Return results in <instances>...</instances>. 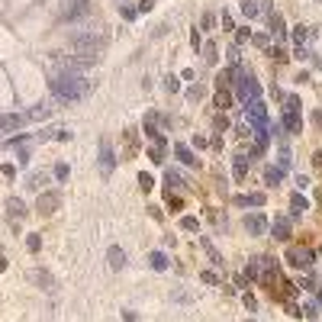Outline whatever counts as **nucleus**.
Masks as SVG:
<instances>
[{
	"label": "nucleus",
	"mask_w": 322,
	"mask_h": 322,
	"mask_svg": "<svg viewBox=\"0 0 322 322\" xmlns=\"http://www.w3.org/2000/svg\"><path fill=\"white\" fill-rule=\"evenodd\" d=\"M84 91H87V81L77 74V71H58V74L52 77V93L58 100H65V103L84 97Z\"/></svg>",
	"instance_id": "obj_1"
},
{
	"label": "nucleus",
	"mask_w": 322,
	"mask_h": 322,
	"mask_svg": "<svg viewBox=\"0 0 322 322\" xmlns=\"http://www.w3.org/2000/svg\"><path fill=\"white\" fill-rule=\"evenodd\" d=\"M245 113H248V119L254 123L258 136H268V110H264V103H261L258 97H254V100H248V103H245Z\"/></svg>",
	"instance_id": "obj_2"
},
{
	"label": "nucleus",
	"mask_w": 322,
	"mask_h": 322,
	"mask_svg": "<svg viewBox=\"0 0 322 322\" xmlns=\"http://www.w3.org/2000/svg\"><path fill=\"white\" fill-rule=\"evenodd\" d=\"M74 48L84 55H97L100 48H103V36H97V32H74Z\"/></svg>",
	"instance_id": "obj_3"
},
{
	"label": "nucleus",
	"mask_w": 322,
	"mask_h": 322,
	"mask_svg": "<svg viewBox=\"0 0 322 322\" xmlns=\"http://www.w3.org/2000/svg\"><path fill=\"white\" fill-rule=\"evenodd\" d=\"M235 93H238V100H242V103H248V100L258 97V84H254L245 71H235Z\"/></svg>",
	"instance_id": "obj_4"
},
{
	"label": "nucleus",
	"mask_w": 322,
	"mask_h": 322,
	"mask_svg": "<svg viewBox=\"0 0 322 322\" xmlns=\"http://www.w3.org/2000/svg\"><path fill=\"white\" fill-rule=\"evenodd\" d=\"M313 261H316L313 248H287V264H293V268L306 271V268H313Z\"/></svg>",
	"instance_id": "obj_5"
},
{
	"label": "nucleus",
	"mask_w": 322,
	"mask_h": 322,
	"mask_svg": "<svg viewBox=\"0 0 322 322\" xmlns=\"http://www.w3.org/2000/svg\"><path fill=\"white\" fill-rule=\"evenodd\" d=\"M113 148H110V142H100V171H103V174H110V171H113Z\"/></svg>",
	"instance_id": "obj_6"
},
{
	"label": "nucleus",
	"mask_w": 322,
	"mask_h": 322,
	"mask_svg": "<svg viewBox=\"0 0 322 322\" xmlns=\"http://www.w3.org/2000/svg\"><path fill=\"white\" fill-rule=\"evenodd\" d=\"M174 155H177V161H181V164H187V168H197V164H200V161L193 158V152H190L187 145H177V148H174Z\"/></svg>",
	"instance_id": "obj_7"
},
{
	"label": "nucleus",
	"mask_w": 322,
	"mask_h": 322,
	"mask_svg": "<svg viewBox=\"0 0 322 322\" xmlns=\"http://www.w3.org/2000/svg\"><path fill=\"white\" fill-rule=\"evenodd\" d=\"M26 123V116H0V132H13Z\"/></svg>",
	"instance_id": "obj_8"
},
{
	"label": "nucleus",
	"mask_w": 322,
	"mask_h": 322,
	"mask_svg": "<svg viewBox=\"0 0 322 322\" xmlns=\"http://www.w3.org/2000/svg\"><path fill=\"white\" fill-rule=\"evenodd\" d=\"M107 258H110V268H113V271H123V264H126V254H123V248H110V252H107Z\"/></svg>",
	"instance_id": "obj_9"
},
{
	"label": "nucleus",
	"mask_w": 322,
	"mask_h": 322,
	"mask_svg": "<svg viewBox=\"0 0 322 322\" xmlns=\"http://www.w3.org/2000/svg\"><path fill=\"white\" fill-rule=\"evenodd\" d=\"M87 13V0H74V3H68V10H65V20H71V16H84Z\"/></svg>",
	"instance_id": "obj_10"
},
{
	"label": "nucleus",
	"mask_w": 322,
	"mask_h": 322,
	"mask_svg": "<svg viewBox=\"0 0 322 322\" xmlns=\"http://www.w3.org/2000/svg\"><path fill=\"white\" fill-rule=\"evenodd\" d=\"M245 229L252 232V235H258V232L264 229V216H261V213L258 216H245Z\"/></svg>",
	"instance_id": "obj_11"
},
{
	"label": "nucleus",
	"mask_w": 322,
	"mask_h": 322,
	"mask_svg": "<svg viewBox=\"0 0 322 322\" xmlns=\"http://www.w3.org/2000/svg\"><path fill=\"white\" fill-rule=\"evenodd\" d=\"M148 264H152L155 271H168V258L161 252H152V258H148Z\"/></svg>",
	"instance_id": "obj_12"
},
{
	"label": "nucleus",
	"mask_w": 322,
	"mask_h": 322,
	"mask_svg": "<svg viewBox=\"0 0 322 322\" xmlns=\"http://www.w3.org/2000/svg\"><path fill=\"white\" fill-rule=\"evenodd\" d=\"M284 126H287V132H293V136H297V132L303 129V123H299V116H297V113H287Z\"/></svg>",
	"instance_id": "obj_13"
},
{
	"label": "nucleus",
	"mask_w": 322,
	"mask_h": 322,
	"mask_svg": "<svg viewBox=\"0 0 322 322\" xmlns=\"http://www.w3.org/2000/svg\"><path fill=\"white\" fill-rule=\"evenodd\" d=\"M271 232H274V238H287V235H290V223H284V219H274V229H271Z\"/></svg>",
	"instance_id": "obj_14"
},
{
	"label": "nucleus",
	"mask_w": 322,
	"mask_h": 322,
	"mask_svg": "<svg viewBox=\"0 0 322 322\" xmlns=\"http://www.w3.org/2000/svg\"><path fill=\"white\" fill-rule=\"evenodd\" d=\"M203 252H207V254H209V261H213V264H216V268H223V254H219V252H216V248H213V245H209V242H207V238H203Z\"/></svg>",
	"instance_id": "obj_15"
},
{
	"label": "nucleus",
	"mask_w": 322,
	"mask_h": 322,
	"mask_svg": "<svg viewBox=\"0 0 322 322\" xmlns=\"http://www.w3.org/2000/svg\"><path fill=\"white\" fill-rule=\"evenodd\" d=\"M268 20H271V29H274V36H280V39H284V36H287V26L280 23V16H277V13H271Z\"/></svg>",
	"instance_id": "obj_16"
},
{
	"label": "nucleus",
	"mask_w": 322,
	"mask_h": 322,
	"mask_svg": "<svg viewBox=\"0 0 322 322\" xmlns=\"http://www.w3.org/2000/svg\"><path fill=\"white\" fill-rule=\"evenodd\" d=\"M7 209H10V213H13V216H23V209H26V207H23V200L10 197V200H7Z\"/></svg>",
	"instance_id": "obj_17"
},
{
	"label": "nucleus",
	"mask_w": 322,
	"mask_h": 322,
	"mask_svg": "<svg viewBox=\"0 0 322 322\" xmlns=\"http://www.w3.org/2000/svg\"><path fill=\"white\" fill-rule=\"evenodd\" d=\"M258 3H254V0H245V3H242V13H245V16H258Z\"/></svg>",
	"instance_id": "obj_18"
},
{
	"label": "nucleus",
	"mask_w": 322,
	"mask_h": 322,
	"mask_svg": "<svg viewBox=\"0 0 322 322\" xmlns=\"http://www.w3.org/2000/svg\"><path fill=\"white\" fill-rule=\"evenodd\" d=\"M229 103H232V93L229 91H219V93H216V107H229Z\"/></svg>",
	"instance_id": "obj_19"
},
{
	"label": "nucleus",
	"mask_w": 322,
	"mask_h": 322,
	"mask_svg": "<svg viewBox=\"0 0 322 322\" xmlns=\"http://www.w3.org/2000/svg\"><path fill=\"white\" fill-rule=\"evenodd\" d=\"M138 184H142V190H152L155 181H152V174H148V171H142V174H138Z\"/></svg>",
	"instance_id": "obj_20"
},
{
	"label": "nucleus",
	"mask_w": 322,
	"mask_h": 322,
	"mask_svg": "<svg viewBox=\"0 0 322 322\" xmlns=\"http://www.w3.org/2000/svg\"><path fill=\"white\" fill-rule=\"evenodd\" d=\"M293 39H297L299 46H303V42L309 39V29H306V26H297V29H293Z\"/></svg>",
	"instance_id": "obj_21"
},
{
	"label": "nucleus",
	"mask_w": 322,
	"mask_h": 322,
	"mask_svg": "<svg viewBox=\"0 0 322 322\" xmlns=\"http://www.w3.org/2000/svg\"><path fill=\"white\" fill-rule=\"evenodd\" d=\"M290 207H293V209H306L309 203H306V197H299V193H293V197H290Z\"/></svg>",
	"instance_id": "obj_22"
},
{
	"label": "nucleus",
	"mask_w": 322,
	"mask_h": 322,
	"mask_svg": "<svg viewBox=\"0 0 322 322\" xmlns=\"http://www.w3.org/2000/svg\"><path fill=\"white\" fill-rule=\"evenodd\" d=\"M168 184H171V187H187V181H181V177H177V171H168Z\"/></svg>",
	"instance_id": "obj_23"
},
{
	"label": "nucleus",
	"mask_w": 322,
	"mask_h": 322,
	"mask_svg": "<svg viewBox=\"0 0 322 322\" xmlns=\"http://www.w3.org/2000/svg\"><path fill=\"white\" fill-rule=\"evenodd\" d=\"M55 203H58V200H55V197H42V200H39V209H42V213H46V209H52Z\"/></svg>",
	"instance_id": "obj_24"
},
{
	"label": "nucleus",
	"mask_w": 322,
	"mask_h": 322,
	"mask_svg": "<svg viewBox=\"0 0 322 322\" xmlns=\"http://www.w3.org/2000/svg\"><path fill=\"white\" fill-rule=\"evenodd\" d=\"M287 113H299V97H287Z\"/></svg>",
	"instance_id": "obj_25"
},
{
	"label": "nucleus",
	"mask_w": 322,
	"mask_h": 322,
	"mask_svg": "<svg viewBox=\"0 0 322 322\" xmlns=\"http://www.w3.org/2000/svg\"><path fill=\"white\" fill-rule=\"evenodd\" d=\"M245 171H248L245 158H235V177H245Z\"/></svg>",
	"instance_id": "obj_26"
},
{
	"label": "nucleus",
	"mask_w": 322,
	"mask_h": 322,
	"mask_svg": "<svg viewBox=\"0 0 322 322\" xmlns=\"http://www.w3.org/2000/svg\"><path fill=\"white\" fill-rule=\"evenodd\" d=\"M268 184H271V187L280 184V171H277V168H271V171H268Z\"/></svg>",
	"instance_id": "obj_27"
},
{
	"label": "nucleus",
	"mask_w": 322,
	"mask_h": 322,
	"mask_svg": "<svg viewBox=\"0 0 322 322\" xmlns=\"http://www.w3.org/2000/svg\"><path fill=\"white\" fill-rule=\"evenodd\" d=\"M184 229H187V232H197V229H200V223L193 219V216H187V219H184Z\"/></svg>",
	"instance_id": "obj_28"
},
{
	"label": "nucleus",
	"mask_w": 322,
	"mask_h": 322,
	"mask_svg": "<svg viewBox=\"0 0 322 322\" xmlns=\"http://www.w3.org/2000/svg\"><path fill=\"white\" fill-rule=\"evenodd\" d=\"M55 177H58V181H68V168H65V164H58V168H55Z\"/></svg>",
	"instance_id": "obj_29"
},
{
	"label": "nucleus",
	"mask_w": 322,
	"mask_h": 322,
	"mask_svg": "<svg viewBox=\"0 0 322 322\" xmlns=\"http://www.w3.org/2000/svg\"><path fill=\"white\" fill-rule=\"evenodd\" d=\"M26 245H29L32 252H39V235H26Z\"/></svg>",
	"instance_id": "obj_30"
},
{
	"label": "nucleus",
	"mask_w": 322,
	"mask_h": 322,
	"mask_svg": "<svg viewBox=\"0 0 322 322\" xmlns=\"http://www.w3.org/2000/svg\"><path fill=\"white\" fill-rule=\"evenodd\" d=\"M245 309H258V299H254L252 293H245Z\"/></svg>",
	"instance_id": "obj_31"
},
{
	"label": "nucleus",
	"mask_w": 322,
	"mask_h": 322,
	"mask_svg": "<svg viewBox=\"0 0 322 322\" xmlns=\"http://www.w3.org/2000/svg\"><path fill=\"white\" fill-rule=\"evenodd\" d=\"M216 280H219V277H216L213 271H203V284H216Z\"/></svg>",
	"instance_id": "obj_32"
},
{
	"label": "nucleus",
	"mask_w": 322,
	"mask_h": 322,
	"mask_svg": "<svg viewBox=\"0 0 322 322\" xmlns=\"http://www.w3.org/2000/svg\"><path fill=\"white\" fill-rule=\"evenodd\" d=\"M3 268H7V258H3V254H0V271H3Z\"/></svg>",
	"instance_id": "obj_33"
}]
</instances>
